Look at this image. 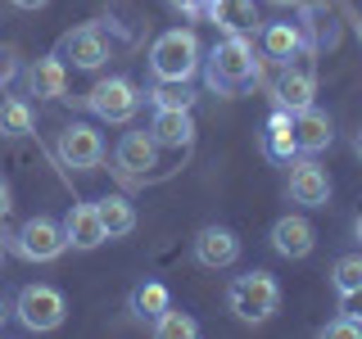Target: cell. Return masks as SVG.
Returning <instances> with one entry per match:
<instances>
[{
	"mask_svg": "<svg viewBox=\"0 0 362 339\" xmlns=\"http://www.w3.org/2000/svg\"><path fill=\"white\" fill-rule=\"evenodd\" d=\"M23 73V59H18V45H0V90H5L14 77Z\"/></svg>",
	"mask_w": 362,
	"mask_h": 339,
	"instance_id": "obj_28",
	"label": "cell"
},
{
	"mask_svg": "<svg viewBox=\"0 0 362 339\" xmlns=\"http://www.w3.org/2000/svg\"><path fill=\"white\" fill-rule=\"evenodd\" d=\"M158 150H163V145L154 141V131H127L118 141V150H113V163H118L122 177L145 181L158 167Z\"/></svg>",
	"mask_w": 362,
	"mask_h": 339,
	"instance_id": "obj_10",
	"label": "cell"
},
{
	"mask_svg": "<svg viewBox=\"0 0 362 339\" xmlns=\"http://www.w3.org/2000/svg\"><path fill=\"white\" fill-rule=\"evenodd\" d=\"M150 131L163 150H190L195 145V118H190V109H154Z\"/></svg>",
	"mask_w": 362,
	"mask_h": 339,
	"instance_id": "obj_18",
	"label": "cell"
},
{
	"mask_svg": "<svg viewBox=\"0 0 362 339\" xmlns=\"http://www.w3.org/2000/svg\"><path fill=\"white\" fill-rule=\"evenodd\" d=\"M14 316L23 331L45 335V331H59L64 316H68V299L54 285H23L14 299Z\"/></svg>",
	"mask_w": 362,
	"mask_h": 339,
	"instance_id": "obj_4",
	"label": "cell"
},
{
	"mask_svg": "<svg viewBox=\"0 0 362 339\" xmlns=\"http://www.w3.org/2000/svg\"><path fill=\"white\" fill-rule=\"evenodd\" d=\"M204 18H209L213 28H222L226 37H254L258 32L254 0H209V5H204Z\"/></svg>",
	"mask_w": 362,
	"mask_h": 339,
	"instance_id": "obj_15",
	"label": "cell"
},
{
	"mask_svg": "<svg viewBox=\"0 0 362 339\" xmlns=\"http://www.w3.org/2000/svg\"><path fill=\"white\" fill-rule=\"evenodd\" d=\"M95 213H100V222H105V231H109V240H122V235H132L136 231V208L122 195H105V199H95Z\"/></svg>",
	"mask_w": 362,
	"mask_h": 339,
	"instance_id": "obj_21",
	"label": "cell"
},
{
	"mask_svg": "<svg viewBox=\"0 0 362 339\" xmlns=\"http://www.w3.org/2000/svg\"><path fill=\"white\" fill-rule=\"evenodd\" d=\"M37 127V118H32V105L23 95H9L0 100V136H9V141H18V136H32Z\"/></svg>",
	"mask_w": 362,
	"mask_h": 339,
	"instance_id": "obj_22",
	"label": "cell"
},
{
	"mask_svg": "<svg viewBox=\"0 0 362 339\" xmlns=\"http://www.w3.org/2000/svg\"><path fill=\"white\" fill-rule=\"evenodd\" d=\"M263 154L276 158V163L299 158V141H294V113L276 109V113L267 118V127H263Z\"/></svg>",
	"mask_w": 362,
	"mask_h": 339,
	"instance_id": "obj_20",
	"label": "cell"
},
{
	"mask_svg": "<svg viewBox=\"0 0 362 339\" xmlns=\"http://www.w3.org/2000/svg\"><path fill=\"white\" fill-rule=\"evenodd\" d=\"M23 90L37 100H64L68 95V64L59 54H41V59H32L23 68Z\"/></svg>",
	"mask_w": 362,
	"mask_h": 339,
	"instance_id": "obj_13",
	"label": "cell"
},
{
	"mask_svg": "<svg viewBox=\"0 0 362 339\" xmlns=\"http://www.w3.org/2000/svg\"><path fill=\"white\" fill-rule=\"evenodd\" d=\"M145 100H150L154 109H195L190 82H158L154 90H145Z\"/></svg>",
	"mask_w": 362,
	"mask_h": 339,
	"instance_id": "obj_25",
	"label": "cell"
},
{
	"mask_svg": "<svg viewBox=\"0 0 362 339\" xmlns=\"http://www.w3.org/2000/svg\"><path fill=\"white\" fill-rule=\"evenodd\" d=\"M9 213H14V190H9V181L0 177V222H5Z\"/></svg>",
	"mask_w": 362,
	"mask_h": 339,
	"instance_id": "obj_31",
	"label": "cell"
},
{
	"mask_svg": "<svg viewBox=\"0 0 362 339\" xmlns=\"http://www.w3.org/2000/svg\"><path fill=\"white\" fill-rule=\"evenodd\" d=\"M339 312H344V316H354V321H362V290L339 294Z\"/></svg>",
	"mask_w": 362,
	"mask_h": 339,
	"instance_id": "obj_30",
	"label": "cell"
},
{
	"mask_svg": "<svg viewBox=\"0 0 362 339\" xmlns=\"http://www.w3.org/2000/svg\"><path fill=\"white\" fill-rule=\"evenodd\" d=\"M163 5L181 18H204V5H209V0H163Z\"/></svg>",
	"mask_w": 362,
	"mask_h": 339,
	"instance_id": "obj_29",
	"label": "cell"
},
{
	"mask_svg": "<svg viewBox=\"0 0 362 339\" xmlns=\"http://www.w3.org/2000/svg\"><path fill=\"white\" fill-rule=\"evenodd\" d=\"M313 95H317V77L308 73V68H290L286 64V73L276 77V109L299 113V109L313 105Z\"/></svg>",
	"mask_w": 362,
	"mask_h": 339,
	"instance_id": "obj_19",
	"label": "cell"
},
{
	"mask_svg": "<svg viewBox=\"0 0 362 339\" xmlns=\"http://www.w3.org/2000/svg\"><path fill=\"white\" fill-rule=\"evenodd\" d=\"M54 154L73 172H95L105 163V136L90 127V122H68L59 131V141H54Z\"/></svg>",
	"mask_w": 362,
	"mask_h": 339,
	"instance_id": "obj_7",
	"label": "cell"
},
{
	"mask_svg": "<svg viewBox=\"0 0 362 339\" xmlns=\"http://www.w3.org/2000/svg\"><path fill=\"white\" fill-rule=\"evenodd\" d=\"M317 335H322V339H362V321H354V316H344V312H339L335 321H326Z\"/></svg>",
	"mask_w": 362,
	"mask_h": 339,
	"instance_id": "obj_27",
	"label": "cell"
},
{
	"mask_svg": "<svg viewBox=\"0 0 362 339\" xmlns=\"http://www.w3.org/2000/svg\"><path fill=\"white\" fill-rule=\"evenodd\" d=\"M141 86L132 82V77H100L95 86L86 90V109L95 113L100 122H113V127H122V122L136 118V109H141Z\"/></svg>",
	"mask_w": 362,
	"mask_h": 339,
	"instance_id": "obj_5",
	"label": "cell"
},
{
	"mask_svg": "<svg viewBox=\"0 0 362 339\" xmlns=\"http://www.w3.org/2000/svg\"><path fill=\"white\" fill-rule=\"evenodd\" d=\"M150 331L158 339H195L199 335V321L190 312H181V308H168V312H158L154 321H150Z\"/></svg>",
	"mask_w": 362,
	"mask_h": 339,
	"instance_id": "obj_24",
	"label": "cell"
},
{
	"mask_svg": "<svg viewBox=\"0 0 362 339\" xmlns=\"http://www.w3.org/2000/svg\"><path fill=\"white\" fill-rule=\"evenodd\" d=\"M0 263H5V235H0Z\"/></svg>",
	"mask_w": 362,
	"mask_h": 339,
	"instance_id": "obj_36",
	"label": "cell"
},
{
	"mask_svg": "<svg viewBox=\"0 0 362 339\" xmlns=\"http://www.w3.org/2000/svg\"><path fill=\"white\" fill-rule=\"evenodd\" d=\"M173 308V294H168V285H158V280H145V285L132 290V312L141 316V321H154L158 312Z\"/></svg>",
	"mask_w": 362,
	"mask_h": 339,
	"instance_id": "obj_23",
	"label": "cell"
},
{
	"mask_svg": "<svg viewBox=\"0 0 362 339\" xmlns=\"http://www.w3.org/2000/svg\"><path fill=\"white\" fill-rule=\"evenodd\" d=\"M267 5H276V9H299L303 0H267Z\"/></svg>",
	"mask_w": 362,
	"mask_h": 339,
	"instance_id": "obj_33",
	"label": "cell"
},
{
	"mask_svg": "<svg viewBox=\"0 0 362 339\" xmlns=\"http://www.w3.org/2000/svg\"><path fill=\"white\" fill-rule=\"evenodd\" d=\"M64 235H68V249H77V254H90V249H100V244L109 240L105 222H100V213H95V199H90V203H73V208H68Z\"/></svg>",
	"mask_w": 362,
	"mask_h": 339,
	"instance_id": "obj_14",
	"label": "cell"
},
{
	"mask_svg": "<svg viewBox=\"0 0 362 339\" xmlns=\"http://www.w3.org/2000/svg\"><path fill=\"white\" fill-rule=\"evenodd\" d=\"M9 249H14L18 258H28V263H54V258L68 249V235H64V222L45 218V213H37V218H28L18 226L14 235H5Z\"/></svg>",
	"mask_w": 362,
	"mask_h": 339,
	"instance_id": "obj_6",
	"label": "cell"
},
{
	"mask_svg": "<svg viewBox=\"0 0 362 339\" xmlns=\"http://www.w3.org/2000/svg\"><path fill=\"white\" fill-rule=\"evenodd\" d=\"M195 263L209 271H226L240 263V235L231 226H204L195 235Z\"/></svg>",
	"mask_w": 362,
	"mask_h": 339,
	"instance_id": "obj_11",
	"label": "cell"
},
{
	"mask_svg": "<svg viewBox=\"0 0 362 339\" xmlns=\"http://www.w3.org/2000/svg\"><path fill=\"white\" fill-rule=\"evenodd\" d=\"M354 154H358V158H362V127H358V131H354Z\"/></svg>",
	"mask_w": 362,
	"mask_h": 339,
	"instance_id": "obj_35",
	"label": "cell"
},
{
	"mask_svg": "<svg viewBox=\"0 0 362 339\" xmlns=\"http://www.w3.org/2000/svg\"><path fill=\"white\" fill-rule=\"evenodd\" d=\"M258 59L249 37H222L204 54V86L218 90V95H245L249 86H258Z\"/></svg>",
	"mask_w": 362,
	"mask_h": 339,
	"instance_id": "obj_1",
	"label": "cell"
},
{
	"mask_svg": "<svg viewBox=\"0 0 362 339\" xmlns=\"http://www.w3.org/2000/svg\"><path fill=\"white\" fill-rule=\"evenodd\" d=\"M204 68V45L190 28H168L150 45V73L154 82H195Z\"/></svg>",
	"mask_w": 362,
	"mask_h": 339,
	"instance_id": "obj_2",
	"label": "cell"
},
{
	"mask_svg": "<svg viewBox=\"0 0 362 339\" xmlns=\"http://www.w3.org/2000/svg\"><path fill=\"white\" fill-rule=\"evenodd\" d=\"M272 249H276L281 258H290V263H299V258H308L313 249H317V231H313V222L303 218V213H286V218H276L272 222Z\"/></svg>",
	"mask_w": 362,
	"mask_h": 339,
	"instance_id": "obj_12",
	"label": "cell"
},
{
	"mask_svg": "<svg viewBox=\"0 0 362 339\" xmlns=\"http://www.w3.org/2000/svg\"><path fill=\"white\" fill-rule=\"evenodd\" d=\"M9 5H14V9H28V14H37V9H45L50 0H9Z\"/></svg>",
	"mask_w": 362,
	"mask_h": 339,
	"instance_id": "obj_32",
	"label": "cell"
},
{
	"mask_svg": "<svg viewBox=\"0 0 362 339\" xmlns=\"http://www.w3.org/2000/svg\"><path fill=\"white\" fill-rule=\"evenodd\" d=\"M354 240H358V249H362V213L354 218Z\"/></svg>",
	"mask_w": 362,
	"mask_h": 339,
	"instance_id": "obj_34",
	"label": "cell"
},
{
	"mask_svg": "<svg viewBox=\"0 0 362 339\" xmlns=\"http://www.w3.org/2000/svg\"><path fill=\"white\" fill-rule=\"evenodd\" d=\"M331 172L317 163L313 154L290 158V181H286V195L290 203H303V208H326L331 203Z\"/></svg>",
	"mask_w": 362,
	"mask_h": 339,
	"instance_id": "obj_8",
	"label": "cell"
},
{
	"mask_svg": "<svg viewBox=\"0 0 362 339\" xmlns=\"http://www.w3.org/2000/svg\"><path fill=\"white\" fill-rule=\"evenodd\" d=\"M358 41H362V23H358Z\"/></svg>",
	"mask_w": 362,
	"mask_h": 339,
	"instance_id": "obj_37",
	"label": "cell"
},
{
	"mask_svg": "<svg viewBox=\"0 0 362 339\" xmlns=\"http://www.w3.org/2000/svg\"><path fill=\"white\" fill-rule=\"evenodd\" d=\"M331 285L339 294H349V290H362V249L358 254H344V258H335V267H331Z\"/></svg>",
	"mask_w": 362,
	"mask_h": 339,
	"instance_id": "obj_26",
	"label": "cell"
},
{
	"mask_svg": "<svg viewBox=\"0 0 362 339\" xmlns=\"http://www.w3.org/2000/svg\"><path fill=\"white\" fill-rule=\"evenodd\" d=\"M294 141H299V154H313V158L322 150H331V141H335L331 113H322L317 105L299 109V113H294Z\"/></svg>",
	"mask_w": 362,
	"mask_h": 339,
	"instance_id": "obj_16",
	"label": "cell"
},
{
	"mask_svg": "<svg viewBox=\"0 0 362 339\" xmlns=\"http://www.w3.org/2000/svg\"><path fill=\"white\" fill-rule=\"evenodd\" d=\"M226 308H231L235 321L245 326H263L267 316H276L281 308V285L272 271H245L226 285Z\"/></svg>",
	"mask_w": 362,
	"mask_h": 339,
	"instance_id": "obj_3",
	"label": "cell"
},
{
	"mask_svg": "<svg viewBox=\"0 0 362 339\" xmlns=\"http://www.w3.org/2000/svg\"><path fill=\"white\" fill-rule=\"evenodd\" d=\"M308 50H313V41H308V32H303V23H267L263 28V54L267 59L290 64Z\"/></svg>",
	"mask_w": 362,
	"mask_h": 339,
	"instance_id": "obj_17",
	"label": "cell"
},
{
	"mask_svg": "<svg viewBox=\"0 0 362 339\" xmlns=\"http://www.w3.org/2000/svg\"><path fill=\"white\" fill-rule=\"evenodd\" d=\"M54 54H59L64 64L82 68V73H95V68L109 64V41H105V32H100V23H82V28L64 32V41H59Z\"/></svg>",
	"mask_w": 362,
	"mask_h": 339,
	"instance_id": "obj_9",
	"label": "cell"
}]
</instances>
